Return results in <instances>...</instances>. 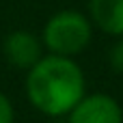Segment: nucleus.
I'll return each mask as SVG.
<instances>
[{
  "label": "nucleus",
  "mask_w": 123,
  "mask_h": 123,
  "mask_svg": "<svg viewBox=\"0 0 123 123\" xmlns=\"http://www.w3.org/2000/svg\"><path fill=\"white\" fill-rule=\"evenodd\" d=\"M89 15L104 32L123 37V0H89Z\"/></svg>",
  "instance_id": "39448f33"
},
{
  "label": "nucleus",
  "mask_w": 123,
  "mask_h": 123,
  "mask_svg": "<svg viewBox=\"0 0 123 123\" xmlns=\"http://www.w3.org/2000/svg\"><path fill=\"white\" fill-rule=\"evenodd\" d=\"M69 123H123V110L106 93L84 95L69 112Z\"/></svg>",
  "instance_id": "7ed1b4c3"
},
{
  "label": "nucleus",
  "mask_w": 123,
  "mask_h": 123,
  "mask_svg": "<svg viewBox=\"0 0 123 123\" xmlns=\"http://www.w3.org/2000/svg\"><path fill=\"white\" fill-rule=\"evenodd\" d=\"M15 112H13V104L11 99L0 91V123H13Z\"/></svg>",
  "instance_id": "423d86ee"
},
{
  "label": "nucleus",
  "mask_w": 123,
  "mask_h": 123,
  "mask_svg": "<svg viewBox=\"0 0 123 123\" xmlns=\"http://www.w3.org/2000/svg\"><path fill=\"white\" fill-rule=\"evenodd\" d=\"M26 95L43 115H67L84 97V74L67 56H41L28 69Z\"/></svg>",
  "instance_id": "f257e3e1"
},
{
  "label": "nucleus",
  "mask_w": 123,
  "mask_h": 123,
  "mask_svg": "<svg viewBox=\"0 0 123 123\" xmlns=\"http://www.w3.org/2000/svg\"><path fill=\"white\" fill-rule=\"evenodd\" d=\"M2 54L15 69H30L43 54L41 41L28 30H13L2 41Z\"/></svg>",
  "instance_id": "20e7f679"
},
{
  "label": "nucleus",
  "mask_w": 123,
  "mask_h": 123,
  "mask_svg": "<svg viewBox=\"0 0 123 123\" xmlns=\"http://www.w3.org/2000/svg\"><path fill=\"white\" fill-rule=\"evenodd\" d=\"M91 41V22L78 11L54 13L43 28V45L56 56H76Z\"/></svg>",
  "instance_id": "f03ea898"
},
{
  "label": "nucleus",
  "mask_w": 123,
  "mask_h": 123,
  "mask_svg": "<svg viewBox=\"0 0 123 123\" xmlns=\"http://www.w3.org/2000/svg\"><path fill=\"white\" fill-rule=\"evenodd\" d=\"M110 67L115 71L123 74V37H121V41L110 50Z\"/></svg>",
  "instance_id": "0eeeda50"
}]
</instances>
